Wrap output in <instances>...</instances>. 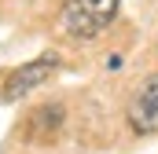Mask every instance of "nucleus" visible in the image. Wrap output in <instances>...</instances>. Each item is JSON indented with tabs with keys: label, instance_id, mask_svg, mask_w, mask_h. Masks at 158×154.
Here are the masks:
<instances>
[{
	"label": "nucleus",
	"instance_id": "1",
	"mask_svg": "<svg viewBox=\"0 0 158 154\" xmlns=\"http://www.w3.org/2000/svg\"><path fill=\"white\" fill-rule=\"evenodd\" d=\"M118 15V0H66L63 7V26L70 37H99L107 22Z\"/></svg>",
	"mask_w": 158,
	"mask_h": 154
},
{
	"label": "nucleus",
	"instance_id": "3",
	"mask_svg": "<svg viewBox=\"0 0 158 154\" xmlns=\"http://www.w3.org/2000/svg\"><path fill=\"white\" fill-rule=\"evenodd\" d=\"M129 125L136 132H155L158 128V77H151L129 103Z\"/></svg>",
	"mask_w": 158,
	"mask_h": 154
},
{
	"label": "nucleus",
	"instance_id": "2",
	"mask_svg": "<svg viewBox=\"0 0 158 154\" xmlns=\"http://www.w3.org/2000/svg\"><path fill=\"white\" fill-rule=\"evenodd\" d=\"M55 66H59V59H55V55H40V59H30L26 66H19L15 74L4 81V92H0V99H4V103H15L19 95H26V92H33L37 84H44L48 77L55 74Z\"/></svg>",
	"mask_w": 158,
	"mask_h": 154
}]
</instances>
